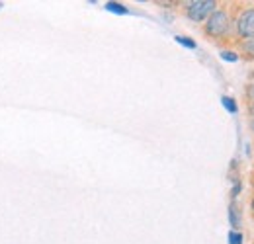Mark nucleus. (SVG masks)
Masks as SVG:
<instances>
[{
    "instance_id": "1",
    "label": "nucleus",
    "mask_w": 254,
    "mask_h": 244,
    "mask_svg": "<svg viewBox=\"0 0 254 244\" xmlns=\"http://www.w3.org/2000/svg\"><path fill=\"white\" fill-rule=\"evenodd\" d=\"M229 26H231V22H229L227 12H225V10H215V12L207 18V22H205V33H207L209 37H217V39H219L223 35H227Z\"/></svg>"
},
{
    "instance_id": "2",
    "label": "nucleus",
    "mask_w": 254,
    "mask_h": 244,
    "mask_svg": "<svg viewBox=\"0 0 254 244\" xmlns=\"http://www.w3.org/2000/svg\"><path fill=\"white\" fill-rule=\"evenodd\" d=\"M215 6L217 4L213 0H191L186 6V14L191 22H201L215 12Z\"/></svg>"
},
{
    "instance_id": "3",
    "label": "nucleus",
    "mask_w": 254,
    "mask_h": 244,
    "mask_svg": "<svg viewBox=\"0 0 254 244\" xmlns=\"http://www.w3.org/2000/svg\"><path fill=\"white\" fill-rule=\"evenodd\" d=\"M237 33H239V37L243 41L254 37V8H245L239 14V18H237Z\"/></svg>"
},
{
    "instance_id": "4",
    "label": "nucleus",
    "mask_w": 254,
    "mask_h": 244,
    "mask_svg": "<svg viewBox=\"0 0 254 244\" xmlns=\"http://www.w3.org/2000/svg\"><path fill=\"white\" fill-rule=\"evenodd\" d=\"M106 10L116 12V14H127V8L124 4H120V2H108V4H106Z\"/></svg>"
},
{
    "instance_id": "5",
    "label": "nucleus",
    "mask_w": 254,
    "mask_h": 244,
    "mask_svg": "<svg viewBox=\"0 0 254 244\" xmlns=\"http://www.w3.org/2000/svg\"><path fill=\"white\" fill-rule=\"evenodd\" d=\"M243 51L247 53V57L254 59V37H251V39H245V41H243Z\"/></svg>"
},
{
    "instance_id": "6",
    "label": "nucleus",
    "mask_w": 254,
    "mask_h": 244,
    "mask_svg": "<svg viewBox=\"0 0 254 244\" xmlns=\"http://www.w3.org/2000/svg\"><path fill=\"white\" fill-rule=\"evenodd\" d=\"M221 102H223V106H225V110H227V112H231V114H237V104H235V100H233V98H229V96H223Z\"/></svg>"
},
{
    "instance_id": "7",
    "label": "nucleus",
    "mask_w": 254,
    "mask_h": 244,
    "mask_svg": "<svg viewBox=\"0 0 254 244\" xmlns=\"http://www.w3.org/2000/svg\"><path fill=\"white\" fill-rule=\"evenodd\" d=\"M176 41H178L180 45L188 47V49H195V41H191V39H188V37H184V35H176Z\"/></svg>"
},
{
    "instance_id": "8",
    "label": "nucleus",
    "mask_w": 254,
    "mask_h": 244,
    "mask_svg": "<svg viewBox=\"0 0 254 244\" xmlns=\"http://www.w3.org/2000/svg\"><path fill=\"white\" fill-rule=\"evenodd\" d=\"M229 219H231V225H233V227H239V225H241L239 213H237V207H233V205H231V211H229Z\"/></svg>"
},
{
    "instance_id": "9",
    "label": "nucleus",
    "mask_w": 254,
    "mask_h": 244,
    "mask_svg": "<svg viewBox=\"0 0 254 244\" xmlns=\"http://www.w3.org/2000/svg\"><path fill=\"white\" fill-rule=\"evenodd\" d=\"M221 59H223V61L235 62L237 59H239V55H237L235 51H223V53H221Z\"/></svg>"
},
{
    "instance_id": "10",
    "label": "nucleus",
    "mask_w": 254,
    "mask_h": 244,
    "mask_svg": "<svg viewBox=\"0 0 254 244\" xmlns=\"http://www.w3.org/2000/svg\"><path fill=\"white\" fill-rule=\"evenodd\" d=\"M229 244H243V235L231 231V235H229Z\"/></svg>"
},
{
    "instance_id": "11",
    "label": "nucleus",
    "mask_w": 254,
    "mask_h": 244,
    "mask_svg": "<svg viewBox=\"0 0 254 244\" xmlns=\"http://www.w3.org/2000/svg\"><path fill=\"white\" fill-rule=\"evenodd\" d=\"M247 98L251 100V104H254V82H251V84L247 86Z\"/></svg>"
},
{
    "instance_id": "12",
    "label": "nucleus",
    "mask_w": 254,
    "mask_h": 244,
    "mask_svg": "<svg viewBox=\"0 0 254 244\" xmlns=\"http://www.w3.org/2000/svg\"><path fill=\"white\" fill-rule=\"evenodd\" d=\"M249 112H251V114H253V116H254V104H251V108H249Z\"/></svg>"
},
{
    "instance_id": "13",
    "label": "nucleus",
    "mask_w": 254,
    "mask_h": 244,
    "mask_svg": "<svg viewBox=\"0 0 254 244\" xmlns=\"http://www.w3.org/2000/svg\"><path fill=\"white\" fill-rule=\"evenodd\" d=\"M251 127H253V131H254V122H253V123H251Z\"/></svg>"
},
{
    "instance_id": "14",
    "label": "nucleus",
    "mask_w": 254,
    "mask_h": 244,
    "mask_svg": "<svg viewBox=\"0 0 254 244\" xmlns=\"http://www.w3.org/2000/svg\"><path fill=\"white\" fill-rule=\"evenodd\" d=\"M253 213H254V199H253Z\"/></svg>"
},
{
    "instance_id": "15",
    "label": "nucleus",
    "mask_w": 254,
    "mask_h": 244,
    "mask_svg": "<svg viewBox=\"0 0 254 244\" xmlns=\"http://www.w3.org/2000/svg\"><path fill=\"white\" fill-rule=\"evenodd\" d=\"M0 6H2V4H0Z\"/></svg>"
}]
</instances>
